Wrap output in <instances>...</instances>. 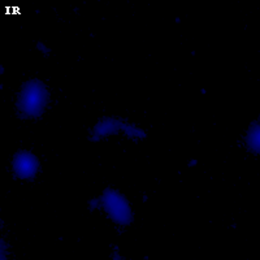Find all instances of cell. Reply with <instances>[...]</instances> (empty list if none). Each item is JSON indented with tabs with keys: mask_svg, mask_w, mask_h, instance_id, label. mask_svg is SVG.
<instances>
[{
	"mask_svg": "<svg viewBox=\"0 0 260 260\" xmlns=\"http://www.w3.org/2000/svg\"><path fill=\"white\" fill-rule=\"evenodd\" d=\"M48 102V92L39 81H30L21 92L20 108L25 113L38 116Z\"/></svg>",
	"mask_w": 260,
	"mask_h": 260,
	"instance_id": "6da1fadb",
	"label": "cell"
},
{
	"mask_svg": "<svg viewBox=\"0 0 260 260\" xmlns=\"http://www.w3.org/2000/svg\"><path fill=\"white\" fill-rule=\"evenodd\" d=\"M103 204L106 207L107 212L115 220L116 222L122 225H126L132 222L133 216H132V210L126 199L113 190H106L103 195Z\"/></svg>",
	"mask_w": 260,
	"mask_h": 260,
	"instance_id": "7a4b0ae2",
	"label": "cell"
},
{
	"mask_svg": "<svg viewBox=\"0 0 260 260\" xmlns=\"http://www.w3.org/2000/svg\"><path fill=\"white\" fill-rule=\"evenodd\" d=\"M39 167V161L37 156H34L26 151H21L15 156L13 168L15 173L20 178H29L37 172Z\"/></svg>",
	"mask_w": 260,
	"mask_h": 260,
	"instance_id": "3957f363",
	"label": "cell"
},
{
	"mask_svg": "<svg viewBox=\"0 0 260 260\" xmlns=\"http://www.w3.org/2000/svg\"><path fill=\"white\" fill-rule=\"evenodd\" d=\"M247 143L252 151L259 152V125L252 124L251 129L247 134Z\"/></svg>",
	"mask_w": 260,
	"mask_h": 260,
	"instance_id": "277c9868",
	"label": "cell"
}]
</instances>
